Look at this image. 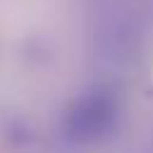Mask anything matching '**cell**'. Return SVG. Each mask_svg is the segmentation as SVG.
<instances>
[{"mask_svg": "<svg viewBox=\"0 0 153 153\" xmlns=\"http://www.w3.org/2000/svg\"><path fill=\"white\" fill-rule=\"evenodd\" d=\"M115 117H117V100L108 91L98 88L84 96L74 105L67 120V131L74 141L91 143L110 131V127L115 124Z\"/></svg>", "mask_w": 153, "mask_h": 153, "instance_id": "1", "label": "cell"}]
</instances>
